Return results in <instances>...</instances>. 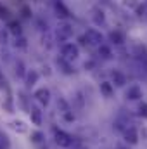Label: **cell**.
I'll list each match as a JSON object with an SVG mask.
<instances>
[{
	"mask_svg": "<svg viewBox=\"0 0 147 149\" xmlns=\"http://www.w3.org/2000/svg\"><path fill=\"white\" fill-rule=\"evenodd\" d=\"M125 141L130 142V144H137L139 142V134H137V130L133 127H130V128L125 130Z\"/></svg>",
	"mask_w": 147,
	"mask_h": 149,
	"instance_id": "cell-7",
	"label": "cell"
},
{
	"mask_svg": "<svg viewBox=\"0 0 147 149\" xmlns=\"http://www.w3.org/2000/svg\"><path fill=\"white\" fill-rule=\"evenodd\" d=\"M139 114L144 116V118H147V104H140V106H139Z\"/></svg>",
	"mask_w": 147,
	"mask_h": 149,
	"instance_id": "cell-22",
	"label": "cell"
},
{
	"mask_svg": "<svg viewBox=\"0 0 147 149\" xmlns=\"http://www.w3.org/2000/svg\"><path fill=\"white\" fill-rule=\"evenodd\" d=\"M80 43H81V45H87V40H85V37L80 38Z\"/></svg>",
	"mask_w": 147,
	"mask_h": 149,
	"instance_id": "cell-29",
	"label": "cell"
},
{
	"mask_svg": "<svg viewBox=\"0 0 147 149\" xmlns=\"http://www.w3.org/2000/svg\"><path fill=\"white\" fill-rule=\"evenodd\" d=\"M14 45H16V47H26V40L19 35V37H16V43H14Z\"/></svg>",
	"mask_w": 147,
	"mask_h": 149,
	"instance_id": "cell-20",
	"label": "cell"
},
{
	"mask_svg": "<svg viewBox=\"0 0 147 149\" xmlns=\"http://www.w3.org/2000/svg\"><path fill=\"white\" fill-rule=\"evenodd\" d=\"M126 97H128L130 101H139V99L142 97V90H140V87H137V85L130 87L128 92H126Z\"/></svg>",
	"mask_w": 147,
	"mask_h": 149,
	"instance_id": "cell-8",
	"label": "cell"
},
{
	"mask_svg": "<svg viewBox=\"0 0 147 149\" xmlns=\"http://www.w3.org/2000/svg\"><path fill=\"white\" fill-rule=\"evenodd\" d=\"M0 149H9V139L3 134H0Z\"/></svg>",
	"mask_w": 147,
	"mask_h": 149,
	"instance_id": "cell-17",
	"label": "cell"
},
{
	"mask_svg": "<svg viewBox=\"0 0 147 149\" xmlns=\"http://www.w3.org/2000/svg\"><path fill=\"white\" fill-rule=\"evenodd\" d=\"M35 99H37L38 102H42L43 106H47L49 101H50V90L49 88H38L37 92H35Z\"/></svg>",
	"mask_w": 147,
	"mask_h": 149,
	"instance_id": "cell-4",
	"label": "cell"
},
{
	"mask_svg": "<svg viewBox=\"0 0 147 149\" xmlns=\"http://www.w3.org/2000/svg\"><path fill=\"white\" fill-rule=\"evenodd\" d=\"M57 64H61V66L64 68V70H62L64 73H71V71H73V70L69 68V64H68V63H64V59H61V61H57Z\"/></svg>",
	"mask_w": 147,
	"mask_h": 149,
	"instance_id": "cell-19",
	"label": "cell"
},
{
	"mask_svg": "<svg viewBox=\"0 0 147 149\" xmlns=\"http://www.w3.org/2000/svg\"><path fill=\"white\" fill-rule=\"evenodd\" d=\"M101 92H102L106 97H111V95H112V85H111V83H107V81L101 83Z\"/></svg>",
	"mask_w": 147,
	"mask_h": 149,
	"instance_id": "cell-15",
	"label": "cell"
},
{
	"mask_svg": "<svg viewBox=\"0 0 147 149\" xmlns=\"http://www.w3.org/2000/svg\"><path fill=\"white\" fill-rule=\"evenodd\" d=\"M64 118H66L68 121H73V120H74V116H73V114H71L69 111H66V113H64Z\"/></svg>",
	"mask_w": 147,
	"mask_h": 149,
	"instance_id": "cell-25",
	"label": "cell"
},
{
	"mask_svg": "<svg viewBox=\"0 0 147 149\" xmlns=\"http://www.w3.org/2000/svg\"><path fill=\"white\" fill-rule=\"evenodd\" d=\"M118 149H121V148H118Z\"/></svg>",
	"mask_w": 147,
	"mask_h": 149,
	"instance_id": "cell-30",
	"label": "cell"
},
{
	"mask_svg": "<svg viewBox=\"0 0 147 149\" xmlns=\"http://www.w3.org/2000/svg\"><path fill=\"white\" fill-rule=\"evenodd\" d=\"M30 116H31L33 125H42V111L38 108H31L30 109Z\"/></svg>",
	"mask_w": 147,
	"mask_h": 149,
	"instance_id": "cell-9",
	"label": "cell"
},
{
	"mask_svg": "<svg viewBox=\"0 0 147 149\" xmlns=\"http://www.w3.org/2000/svg\"><path fill=\"white\" fill-rule=\"evenodd\" d=\"M85 40H87V43L101 45V42H102V35H101L97 30H88V31L85 33Z\"/></svg>",
	"mask_w": 147,
	"mask_h": 149,
	"instance_id": "cell-3",
	"label": "cell"
},
{
	"mask_svg": "<svg viewBox=\"0 0 147 149\" xmlns=\"http://www.w3.org/2000/svg\"><path fill=\"white\" fill-rule=\"evenodd\" d=\"M71 35H73V26H71V24H62V26H59L57 37L61 38V40H68Z\"/></svg>",
	"mask_w": 147,
	"mask_h": 149,
	"instance_id": "cell-5",
	"label": "cell"
},
{
	"mask_svg": "<svg viewBox=\"0 0 147 149\" xmlns=\"http://www.w3.org/2000/svg\"><path fill=\"white\" fill-rule=\"evenodd\" d=\"M5 85V80H3V74H2V71H0V87H3Z\"/></svg>",
	"mask_w": 147,
	"mask_h": 149,
	"instance_id": "cell-27",
	"label": "cell"
},
{
	"mask_svg": "<svg viewBox=\"0 0 147 149\" xmlns=\"http://www.w3.org/2000/svg\"><path fill=\"white\" fill-rule=\"evenodd\" d=\"M37 80H38V73L37 71L31 70V71L26 73V85H28V87H33V85L37 83Z\"/></svg>",
	"mask_w": 147,
	"mask_h": 149,
	"instance_id": "cell-12",
	"label": "cell"
},
{
	"mask_svg": "<svg viewBox=\"0 0 147 149\" xmlns=\"http://www.w3.org/2000/svg\"><path fill=\"white\" fill-rule=\"evenodd\" d=\"M104 21V16L101 14V16H95V23H102Z\"/></svg>",
	"mask_w": 147,
	"mask_h": 149,
	"instance_id": "cell-26",
	"label": "cell"
},
{
	"mask_svg": "<svg viewBox=\"0 0 147 149\" xmlns=\"http://www.w3.org/2000/svg\"><path fill=\"white\" fill-rule=\"evenodd\" d=\"M0 43H5V33H0Z\"/></svg>",
	"mask_w": 147,
	"mask_h": 149,
	"instance_id": "cell-28",
	"label": "cell"
},
{
	"mask_svg": "<svg viewBox=\"0 0 147 149\" xmlns=\"http://www.w3.org/2000/svg\"><path fill=\"white\" fill-rule=\"evenodd\" d=\"M7 17H9V10L0 3V19H7Z\"/></svg>",
	"mask_w": 147,
	"mask_h": 149,
	"instance_id": "cell-21",
	"label": "cell"
},
{
	"mask_svg": "<svg viewBox=\"0 0 147 149\" xmlns=\"http://www.w3.org/2000/svg\"><path fill=\"white\" fill-rule=\"evenodd\" d=\"M109 40L112 43H123L125 42V37H123V33H119V31H111L109 33Z\"/></svg>",
	"mask_w": 147,
	"mask_h": 149,
	"instance_id": "cell-13",
	"label": "cell"
},
{
	"mask_svg": "<svg viewBox=\"0 0 147 149\" xmlns=\"http://www.w3.org/2000/svg\"><path fill=\"white\" fill-rule=\"evenodd\" d=\"M139 56L137 57H146V54H147V49L146 47H137V50H135Z\"/></svg>",
	"mask_w": 147,
	"mask_h": 149,
	"instance_id": "cell-23",
	"label": "cell"
},
{
	"mask_svg": "<svg viewBox=\"0 0 147 149\" xmlns=\"http://www.w3.org/2000/svg\"><path fill=\"white\" fill-rule=\"evenodd\" d=\"M16 74H17V76H24V71H23V63H17V64H16Z\"/></svg>",
	"mask_w": 147,
	"mask_h": 149,
	"instance_id": "cell-24",
	"label": "cell"
},
{
	"mask_svg": "<svg viewBox=\"0 0 147 149\" xmlns=\"http://www.w3.org/2000/svg\"><path fill=\"white\" fill-rule=\"evenodd\" d=\"M55 10H57V16H59V17H64V19H66V17H69V16H71V14H69V10L64 7V3H62V2H57V3H55Z\"/></svg>",
	"mask_w": 147,
	"mask_h": 149,
	"instance_id": "cell-10",
	"label": "cell"
},
{
	"mask_svg": "<svg viewBox=\"0 0 147 149\" xmlns=\"http://www.w3.org/2000/svg\"><path fill=\"white\" fill-rule=\"evenodd\" d=\"M99 54H101V57L109 59L111 57V49L107 47V45H99Z\"/></svg>",
	"mask_w": 147,
	"mask_h": 149,
	"instance_id": "cell-16",
	"label": "cell"
},
{
	"mask_svg": "<svg viewBox=\"0 0 147 149\" xmlns=\"http://www.w3.org/2000/svg\"><path fill=\"white\" fill-rule=\"evenodd\" d=\"M112 81H114V85L123 87V85L126 83V78H125V74H121L119 71H114V73H112Z\"/></svg>",
	"mask_w": 147,
	"mask_h": 149,
	"instance_id": "cell-11",
	"label": "cell"
},
{
	"mask_svg": "<svg viewBox=\"0 0 147 149\" xmlns=\"http://www.w3.org/2000/svg\"><path fill=\"white\" fill-rule=\"evenodd\" d=\"M78 54H80V50H78V47L73 45V43H66V45L62 47V56H64V59H68V61L76 59Z\"/></svg>",
	"mask_w": 147,
	"mask_h": 149,
	"instance_id": "cell-2",
	"label": "cell"
},
{
	"mask_svg": "<svg viewBox=\"0 0 147 149\" xmlns=\"http://www.w3.org/2000/svg\"><path fill=\"white\" fill-rule=\"evenodd\" d=\"M42 139H43V134H42V132H33V134H31V141H33L35 144L42 142Z\"/></svg>",
	"mask_w": 147,
	"mask_h": 149,
	"instance_id": "cell-18",
	"label": "cell"
},
{
	"mask_svg": "<svg viewBox=\"0 0 147 149\" xmlns=\"http://www.w3.org/2000/svg\"><path fill=\"white\" fill-rule=\"evenodd\" d=\"M9 30H10V33H14L16 37H19L21 31H23V30H21V24H19L17 21H10V23H9Z\"/></svg>",
	"mask_w": 147,
	"mask_h": 149,
	"instance_id": "cell-14",
	"label": "cell"
},
{
	"mask_svg": "<svg viewBox=\"0 0 147 149\" xmlns=\"http://www.w3.org/2000/svg\"><path fill=\"white\" fill-rule=\"evenodd\" d=\"M54 135H55V142H57V146H61V148H69L71 146V142H73V139H71V135L69 134H66V132H62V130H54Z\"/></svg>",
	"mask_w": 147,
	"mask_h": 149,
	"instance_id": "cell-1",
	"label": "cell"
},
{
	"mask_svg": "<svg viewBox=\"0 0 147 149\" xmlns=\"http://www.w3.org/2000/svg\"><path fill=\"white\" fill-rule=\"evenodd\" d=\"M9 127H10L14 132H17V134H26V132H28L26 123H24V121H21V120H14V121H10V123H9Z\"/></svg>",
	"mask_w": 147,
	"mask_h": 149,
	"instance_id": "cell-6",
	"label": "cell"
}]
</instances>
